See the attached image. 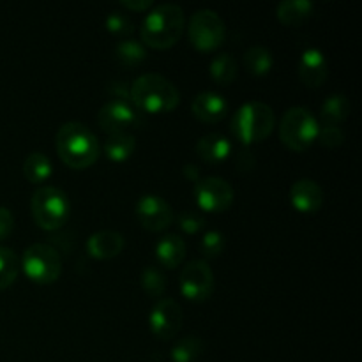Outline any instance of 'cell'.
Returning a JSON list of instances; mask_svg holds the SVG:
<instances>
[{
  "label": "cell",
  "mask_w": 362,
  "mask_h": 362,
  "mask_svg": "<svg viewBox=\"0 0 362 362\" xmlns=\"http://www.w3.org/2000/svg\"><path fill=\"white\" fill-rule=\"evenodd\" d=\"M55 145L62 163L74 170H85L92 166L98 161L101 152V145L94 131L76 120H71L59 127Z\"/></svg>",
  "instance_id": "cell-1"
},
{
  "label": "cell",
  "mask_w": 362,
  "mask_h": 362,
  "mask_svg": "<svg viewBox=\"0 0 362 362\" xmlns=\"http://www.w3.org/2000/svg\"><path fill=\"white\" fill-rule=\"evenodd\" d=\"M129 101L141 113H168L180 101L179 88L168 78L159 73H145L138 76L129 87Z\"/></svg>",
  "instance_id": "cell-2"
},
{
  "label": "cell",
  "mask_w": 362,
  "mask_h": 362,
  "mask_svg": "<svg viewBox=\"0 0 362 362\" xmlns=\"http://www.w3.org/2000/svg\"><path fill=\"white\" fill-rule=\"evenodd\" d=\"M184 25H186V18L179 4H159L148 11L141 23V42L156 49L172 48L182 35Z\"/></svg>",
  "instance_id": "cell-3"
},
{
  "label": "cell",
  "mask_w": 362,
  "mask_h": 362,
  "mask_svg": "<svg viewBox=\"0 0 362 362\" xmlns=\"http://www.w3.org/2000/svg\"><path fill=\"white\" fill-rule=\"evenodd\" d=\"M274 110L264 101H247L237 108L232 119V133L244 145L258 144L274 131Z\"/></svg>",
  "instance_id": "cell-4"
},
{
  "label": "cell",
  "mask_w": 362,
  "mask_h": 362,
  "mask_svg": "<svg viewBox=\"0 0 362 362\" xmlns=\"http://www.w3.org/2000/svg\"><path fill=\"white\" fill-rule=\"evenodd\" d=\"M320 120L310 108L292 106L286 110L279 122V138L283 145L293 152H304L317 141Z\"/></svg>",
  "instance_id": "cell-5"
},
{
  "label": "cell",
  "mask_w": 362,
  "mask_h": 362,
  "mask_svg": "<svg viewBox=\"0 0 362 362\" xmlns=\"http://www.w3.org/2000/svg\"><path fill=\"white\" fill-rule=\"evenodd\" d=\"M32 216L42 230L62 228L69 219L71 204L67 194L55 186H39L32 194Z\"/></svg>",
  "instance_id": "cell-6"
},
{
  "label": "cell",
  "mask_w": 362,
  "mask_h": 362,
  "mask_svg": "<svg viewBox=\"0 0 362 362\" xmlns=\"http://www.w3.org/2000/svg\"><path fill=\"white\" fill-rule=\"evenodd\" d=\"M20 269L35 285H52L62 274V258L49 244L35 243L25 250Z\"/></svg>",
  "instance_id": "cell-7"
},
{
  "label": "cell",
  "mask_w": 362,
  "mask_h": 362,
  "mask_svg": "<svg viewBox=\"0 0 362 362\" xmlns=\"http://www.w3.org/2000/svg\"><path fill=\"white\" fill-rule=\"evenodd\" d=\"M187 35L191 45L200 52H212L223 45L226 27L223 18L212 9H198L191 14L187 23Z\"/></svg>",
  "instance_id": "cell-8"
},
{
  "label": "cell",
  "mask_w": 362,
  "mask_h": 362,
  "mask_svg": "<svg viewBox=\"0 0 362 362\" xmlns=\"http://www.w3.org/2000/svg\"><path fill=\"white\" fill-rule=\"evenodd\" d=\"M216 286L214 272L205 260H193L179 274V288L182 297L193 303H204L212 296Z\"/></svg>",
  "instance_id": "cell-9"
},
{
  "label": "cell",
  "mask_w": 362,
  "mask_h": 362,
  "mask_svg": "<svg viewBox=\"0 0 362 362\" xmlns=\"http://www.w3.org/2000/svg\"><path fill=\"white\" fill-rule=\"evenodd\" d=\"M193 194L200 211L212 214L225 212L235 198L233 187L221 177H202L198 182H194Z\"/></svg>",
  "instance_id": "cell-10"
},
{
  "label": "cell",
  "mask_w": 362,
  "mask_h": 362,
  "mask_svg": "<svg viewBox=\"0 0 362 362\" xmlns=\"http://www.w3.org/2000/svg\"><path fill=\"white\" fill-rule=\"evenodd\" d=\"M144 113L134 108L129 99L112 98L101 106L98 113V124L105 133H122V131L136 127L141 122Z\"/></svg>",
  "instance_id": "cell-11"
},
{
  "label": "cell",
  "mask_w": 362,
  "mask_h": 362,
  "mask_svg": "<svg viewBox=\"0 0 362 362\" xmlns=\"http://www.w3.org/2000/svg\"><path fill=\"white\" fill-rule=\"evenodd\" d=\"M138 223L151 232H163L173 223V209L163 197L154 193L141 194L134 205Z\"/></svg>",
  "instance_id": "cell-12"
},
{
  "label": "cell",
  "mask_w": 362,
  "mask_h": 362,
  "mask_svg": "<svg viewBox=\"0 0 362 362\" xmlns=\"http://www.w3.org/2000/svg\"><path fill=\"white\" fill-rule=\"evenodd\" d=\"M182 308L173 299H159L148 313V327L158 339L168 341L179 334L182 327Z\"/></svg>",
  "instance_id": "cell-13"
},
{
  "label": "cell",
  "mask_w": 362,
  "mask_h": 362,
  "mask_svg": "<svg viewBox=\"0 0 362 362\" xmlns=\"http://www.w3.org/2000/svg\"><path fill=\"white\" fill-rule=\"evenodd\" d=\"M297 71H299L300 81L306 83L308 87H320V85L325 83V80L329 76L327 57H325V53L320 48L310 46V48H306L300 53Z\"/></svg>",
  "instance_id": "cell-14"
},
{
  "label": "cell",
  "mask_w": 362,
  "mask_h": 362,
  "mask_svg": "<svg viewBox=\"0 0 362 362\" xmlns=\"http://www.w3.org/2000/svg\"><path fill=\"white\" fill-rule=\"evenodd\" d=\"M290 204L300 214H315L324 205V189L313 179H299L290 187Z\"/></svg>",
  "instance_id": "cell-15"
},
{
  "label": "cell",
  "mask_w": 362,
  "mask_h": 362,
  "mask_svg": "<svg viewBox=\"0 0 362 362\" xmlns=\"http://www.w3.org/2000/svg\"><path fill=\"white\" fill-rule=\"evenodd\" d=\"M228 101L223 94L214 90H204L191 103V112L198 120L207 124L219 122L228 113Z\"/></svg>",
  "instance_id": "cell-16"
},
{
  "label": "cell",
  "mask_w": 362,
  "mask_h": 362,
  "mask_svg": "<svg viewBox=\"0 0 362 362\" xmlns=\"http://www.w3.org/2000/svg\"><path fill=\"white\" fill-rule=\"evenodd\" d=\"M124 246H126L124 235L115 230H101L92 233L87 240L88 255L95 260H112L119 257Z\"/></svg>",
  "instance_id": "cell-17"
},
{
  "label": "cell",
  "mask_w": 362,
  "mask_h": 362,
  "mask_svg": "<svg viewBox=\"0 0 362 362\" xmlns=\"http://www.w3.org/2000/svg\"><path fill=\"white\" fill-rule=\"evenodd\" d=\"M197 151L198 158L204 159L205 163L211 165H218V163L226 161L233 152V144L221 133H209L202 136L197 141Z\"/></svg>",
  "instance_id": "cell-18"
},
{
  "label": "cell",
  "mask_w": 362,
  "mask_h": 362,
  "mask_svg": "<svg viewBox=\"0 0 362 362\" xmlns=\"http://www.w3.org/2000/svg\"><path fill=\"white\" fill-rule=\"evenodd\" d=\"M186 257V243L177 233H166L156 244V258L165 269H175Z\"/></svg>",
  "instance_id": "cell-19"
},
{
  "label": "cell",
  "mask_w": 362,
  "mask_h": 362,
  "mask_svg": "<svg viewBox=\"0 0 362 362\" xmlns=\"http://www.w3.org/2000/svg\"><path fill=\"white\" fill-rule=\"evenodd\" d=\"M313 9L315 6L311 0H283L276 7V16L283 25L299 27L304 21L310 20Z\"/></svg>",
  "instance_id": "cell-20"
},
{
  "label": "cell",
  "mask_w": 362,
  "mask_h": 362,
  "mask_svg": "<svg viewBox=\"0 0 362 362\" xmlns=\"http://www.w3.org/2000/svg\"><path fill=\"white\" fill-rule=\"evenodd\" d=\"M105 156L113 163H124L134 154L136 151V138L127 131L122 133H112L106 136L105 145H103Z\"/></svg>",
  "instance_id": "cell-21"
},
{
  "label": "cell",
  "mask_w": 362,
  "mask_h": 362,
  "mask_svg": "<svg viewBox=\"0 0 362 362\" xmlns=\"http://www.w3.org/2000/svg\"><path fill=\"white\" fill-rule=\"evenodd\" d=\"M350 115V101L345 94H331L325 98L320 108L322 124L339 126Z\"/></svg>",
  "instance_id": "cell-22"
},
{
  "label": "cell",
  "mask_w": 362,
  "mask_h": 362,
  "mask_svg": "<svg viewBox=\"0 0 362 362\" xmlns=\"http://www.w3.org/2000/svg\"><path fill=\"white\" fill-rule=\"evenodd\" d=\"M53 163L45 152H30L23 161V175L32 184H45L52 177Z\"/></svg>",
  "instance_id": "cell-23"
},
{
  "label": "cell",
  "mask_w": 362,
  "mask_h": 362,
  "mask_svg": "<svg viewBox=\"0 0 362 362\" xmlns=\"http://www.w3.org/2000/svg\"><path fill=\"white\" fill-rule=\"evenodd\" d=\"M244 66L255 76H267L274 67V55L262 45H255L244 53Z\"/></svg>",
  "instance_id": "cell-24"
},
{
  "label": "cell",
  "mask_w": 362,
  "mask_h": 362,
  "mask_svg": "<svg viewBox=\"0 0 362 362\" xmlns=\"http://www.w3.org/2000/svg\"><path fill=\"white\" fill-rule=\"evenodd\" d=\"M211 78L219 85H230L237 78V60L230 53L221 52L209 64Z\"/></svg>",
  "instance_id": "cell-25"
},
{
  "label": "cell",
  "mask_w": 362,
  "mask_h": 362,
  "mask_svg": "<svg viewBox=\"0 0 362 362\" xmlns=\"http://www.w3.org/2000/svg\"><path fill=\"white\" fill-rule=\"evenodd\" d=\"M115 55L119 62H122L124 66H140L147 59V46L141 41H138V39H122L120 42H117Z\"/></svg>",
  "instance_id": "cell-26"
},
{
  "label": "cell",
  "mask_w": 362,
  "mask_h": 362,
  "mask_svg": "<svg viewBox=\"0 0 362 362\" xmlns=\"http://www.w3.org/2000/svg\"><path fill=\"white\" fill-rule=\"evenodd\" d=\"M20 274V258L11 247L0 246V290H6Z\"/></svg>",
  "instance_id": "cell-27"
},
{
  "label": "cell",
  "mask_w": 362,
  "mask_h": 362,
  "mask_svg": "<svg viewBox=\"0 0 362 362\" xmlns=\"http://www.w3.org/2000/svg\"><path fill=\"white\" fill-rule=\"evenodd\" d=\"M202 350H204V341L198 336H184L175 341L170 356L173 362H194L200 357Z\"/></svg>",
  "instance_id": "cell-28"
},
{
  "label": "cell",
  "mask_w": 362,
  "mask_h": 362,
  "mask_svg": "<svg viewBox=\"0 0 362 362\" xmlns=\"http://www.w3.org/2000/svg\"><path fill=\"white\" fill-rule=\"evenodd\" d=\"M140 285L151 297H161L166 290V276L156 265H147L140 274Z\"/></svg>",
  "instance_id": "cell-29"
},
{
  "label": "cell",
  "mask_w": 362,
  "mask_h": 362,
  "mask_svg": "<svg viewBox=\"0 0 362 362\" xmlns=\"http://www.w3.org/2000/svg\"><path fill=\"white\" fill-rule=\"evenodd\" d=\"M226 246V237L225 233L218 232V230H207V232L202 235L200 240V251L204 257L207 258H216L225 251Z\"/></svg>",
  "instance_id": "cell-30"
},
{
  "label": "cell",
  "mask_w": 362,
  "mask_h": 362,
  "mask_svg": "<svg viewBox=\"0 0 362 362\" xmlns=\"http://www.w3.org/2000/svg\"><path fill=\"white\" fill-rule=\"evenodd\" d=\"M105 25L106 28H108V32H112V34L115 35H122V37L131 35L134 32L133 20H131L129 14L122 13V11H112V13L106 16Z\"/></svg>",
  "instance_id": "cell-31"
},
{
  "label": "cell",
  "mask_w": 362,
  "mask_h": 362,
  "mask_svg": "<svg viewBox=\"0 0 362 362\" xmlns=\"http://www.w3.org/2000/svg\"><path fill=\"white\" fill-rule=\"evenodd\" d=\"M177 225L187 235H194V233L202 232L207 225V219L200 211H182L177 218Z\"/></svg>",
  "instance_id": "cell-32"
},
{
  "label": "cell",
  "mask_w": 362,
  "mask_h": 362,
  "mask_svg": "<svg viewBox=\"0 0 362 362\" xmlns=\"http://www.w3.org/2000/svg\"><path fill=\"white\" fill-rule=\"evenodd\" d=\"M317 141L327 148H338L345 144V131L341 126H329V124H320Z\"/></svg>",
  "instance_id": "cell-33"
},
{
  "label": "cell",
  "mask_w": 362,
  "mask_h": 362,
  "mask_svg": "<svg viewBox=\"0 0 362 362\" xmlns=\"http://www.w3.org/2000/svg\"><path fill=\"white\" fill-rule=\"evenodd\" d=\"M14 228V216L7 207L0 205V240L7 239Z\"/></svg>",
  "instance_id": "cell-34"
},
{
  "label": "cell",
  "mask_w": 362,
  "mask_h": 362,
  "mask_svg": "<svg viewBox=\"0 0 362 362\" xmlns=\"http://www.w3.org/2000/svg\"><path fill=\"white\" fill-rule=\"evenodd\" d=\"M120 6L126 7L129 11H136V13H144V11L152 9L154 2L152 0H120Z\"/></svg>",
  "instance_id": "cell-35"
},
{
  "label": "cell",
  "mask_w": 362,
  "mask_h": 362,
  "mask_svg": "<svg viewBox=\"0 0 362 362\" xmlns=\"http://www.w3.org/2000/svg\"><path fill=\"white\" fill-rule=\"evenodd\" d=\"M184 177H186L187 180H193V182H198V180L202 179L200 177V168H198L197 165H186L182 170Z\"/></svg>",
  "instance_id": "cell-36"
}]
</instances>
